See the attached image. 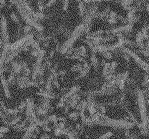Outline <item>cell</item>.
I'll return each instance as SVG.
<instances>
[{
	"instance_id": "obj_1",
	"label": "cell",
	"mask_w": 149,
	"mask_h": 139,
	"mask_svg": "<svg viewBox=\"0 0 149 139\" xmlns=\"http://www.w3.org/2000/svg\"><path fill=\"white\" fill-rule=\"evenodd\" d=\"M147 8L149 10V3H148V4H147Z\"/></svg>"
}]
</instances>
